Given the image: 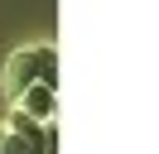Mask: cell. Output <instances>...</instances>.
<instances>
[{"mask_svg": "<svg viewBox=\"0 0 159 154\" xmlns=\"http://www.w3.org/2000/svg\"><path fill=\"white\" fill-rule=\"evenodd\" d=\"M15 106H20L29 120H43V125H48V120H53V111H58V96H53V87H48V82H34V87H24V92L15 96Z\"/></svg>", "mask_w": 159, "mask_h": 154, "instance_id": "2", "label": "cell"}, {"mask_svg": "<svg viewBox=\"0 0 159 154\" xmlns=\"http://www.w3.org/2000/svg\"><path fill=\"white\" fill-rule=\"evenodd\" d=\"M53 77H58V58H53L48 43H39V48H24V53H15L10 63H5V92H10V101H15V96H20L24 87H34V82L53 87Z\"/></svg>", "mask_w": 159, "mask_h": 154, "instance_id": "1", "label": "cell"}, {"mask_svg": "<svg viewBox=\"0 0 159 154\" xmlns=\"http://www.w3.org/2000/svg\"><path fill=\"white\" fill-rule=\"evenodd\" d=\"M0 144H5V130H0Z\"/></svg>", "mask_w": 159, "mask_h": 154, "instance_id": "3", "label": "cell"}]
</instances>
